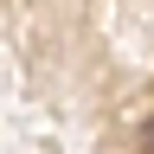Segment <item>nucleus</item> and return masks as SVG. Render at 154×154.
<instances>
[]
</instances>
